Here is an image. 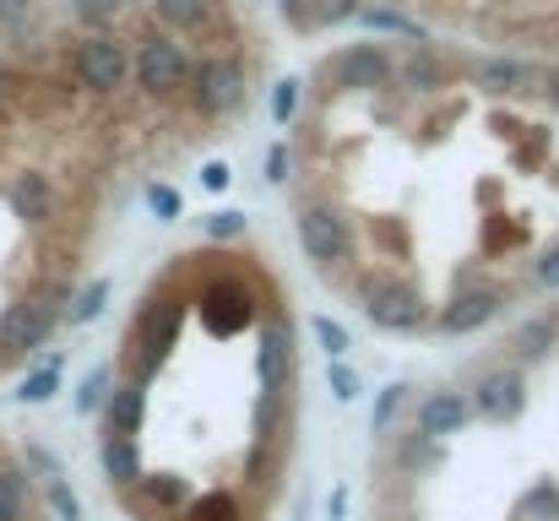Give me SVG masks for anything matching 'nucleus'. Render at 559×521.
<instances>
[{"label": "nucleus", "instance_id": "f257e3e1", "mask_svg": "<svg viewBox=\"0 0 559 521\" xmlns=\"http://www.w3.org/2000/svg\"><path fill=\"white\" fill-rule=\"evenodd\" d=\"M186 310H190L186 294H164V288H153V294L136 305L131 332H126V347H120V369H126L131 380H142V386L158 380L169 347H175L180 327H186Z\"/></svg>", "mask_w": 559, "mask_h": 521}, {"label": "nucleus", "instance_id": "f03ea898", "mask_svg": "<svg viewBox=\"0 0 559 521\" xmlns=\"http://www.w3.org/2000/svg\"><path fill=\"white\" fill-rule=\"evenodd\" d=\"M294 234H299L305 256H310L321 272H337V267L348 261V250H354L348 217H343L337 206H326V201H299V212H294Z\"/></svg>", "mask_w": 559, "mask_h": 521}, {"label": "nucleus", "instance_id": "7ed1b4c3", "mask_svg": "<svg viewBox=\"0 0 559 521\" xmlns=\"http://www.w3.org/2000/svg\"><path fill=\"white\" fill-rule=\"evenodd\" d=\"M190 76H195V66H190L186 44H175L164 33L142 38V49H136V87L147 98H175L180 87H190Z\"/></svg>", "mask_w": 559, "mask_h": 521}, {"label": "nucleus", "instance_id": "20e7f679", "mask_svg": "<svg viewBox=\"0 0 559 521\" xmlns=\"http://www.w3.org/2000/svg\"><path fill=\"white\" fill-rule=\"evenodd\" d=\"M255 288L239 277V272H212L206 277V288H201V316H206V327L212 332H223V338H234V332H245L250 321H255Z\"/></svg>", "mask_w": 559, "mask_h": 521}, {"label": "nucleus", "instance_id": "39448f33", "mask_svg": "<svg viewBox=\"0 0 559 521\" xmlns=\"http://www.w3.org/2000/svg\"><path fill=\"white\" fill-rule=\"evenodd\" d=\"M359 305L380 332H418L429 321V305L418 288L396 283V277H380V283H359Z\"/></svg>", "mask_w": 559, "mask_h": 521}, {"label": "nucleus", "instance_id": "423d86ee", "mask_svg": "<svg viewBox=\"0 0 559 521\" xmlns=\"http://www.w3.org/2000/svg\"><path fill=\"white\" fill-rule=\"evenodd\" d=\"M190 98L201 115L223 120V115H239L245 109V66L239 60H223V55H206L190 76Z\"/></svg>", "mask_w": 559, "mask_h": 521}, {"label": "nucleus", "instance_id": "0eeeda50", "mask_svg": "<svg viewBox=\"0 0 559 521\" xmlns=\"http://www.w3.org/2000/svg\"><path fill=\"white\" fill-rule=\"evenodd\" d=\"M60 316H66V310H60V294H49V299H16V305H5V316H0V353H5V358H22V353H33V347L55 332V321H60Z\"/></svg>", "mask_w": 559, "mask_h": 521}, {"label": "nucleus", "instance_id": "6e6552de", "mask_svg": "<svg viewBox=\"0 0 559 521\" xmlns=\"http://www.w3.org/2000/svg\"><path fill=\"white\" fill-rule=\"evenodd\" d=\"M71 71H76V87H87V93H115L120 82H126V71H131V55H126V44L120 38H82L76 49H71Z\"/></svg>", "mask_w": 559, "mask_h": 521}, {"label": "nucleus", "instance_id": "1a4fd4ad", "mask_svg": "<svg viewBox=\"0 0 559 521\" xmlns=\"http://www.w3.org/2000/svg\"><path fill=\"white\" fill-rule=\"evenodd\" d=\"M294 321L283 310H272L261 321V353H255V369H261V386L266 396H288L294 391Z\"/></svg>", "mask_w": 559, "mask_h": 521}, {"label": "nucleus", "instance_id": "9d476101", "mask_svg": "<svg viewBox=\"0 0 559 521\" xmlns=\"http://www.w3.org/2000/svg\"><path fill=\"white\" fill-rule=\"evenodd\" d=\"M396 76V60L380 49V44H348L337 49L326 66H321V82H343V87H359V93H374Z\"/></svg>", "mask_w": 559, "mask_h": 521}, {"label": "nucleus", "instance_id": "9b49d317", "mask_svg": "<svg viewBox=\"0 0 559 521\" xmlns=\"http://www.w3.org/2000/svg\"><path fill=\"white\" fill-rule=\"evenodd\" d=\"M500 305H506V294H500V288H456V294L440 305L435 332H445V338L478 332V327H489V321L500 316Z\"/></svg>", "mask_w": 559, "mask_h": 521}, {"label": "nucleus", "instance_id": "f8f14e48", "mask_svg": "<svg viewBox=\"0 0 559 521\" xmlns=\"http://www.w3.org/2000/svg\"><path fill=\"white\" fill-rule=\"evenodd\" d=\"M522 407H527L522 369H489L478 380V391H473V413L489 418V424H511V418H522Z\"/></svg>", "mask_w": 559, "mask_h": 521}, {"label": "nucleus", "instance_id": "ddd939ff", "mask_svg": "<svg viewBox=\"0 0 559 521\" xmlns=\"http://www.w3.org/2000/svg\"><path fill=\"white\" fill-rule=\"evenodd\" d=\"M467 418H473V402L462 396V391H429L424 402H418V429L424 435H462L467 429Z\"/></svg>", "mask_w": 559, "mask_h": 521}, {"label": "nucleus", "instance_id": "4468645a", "mask_svg": "<svg viewBox=\"0 0 559 521\" xmlns=\"http://www.w3.org/2000/svg\"><path fill=\"white\" fill-rule=\"evenodd\" d=\"M5 201H11V212H16L22 223H44V217L55 212V185H49V174L22 169L5 185Z\"/></svg>", "mask_w": 559, "mask_h": 521}, {"label": "nucleus", "instance_id": "2eb2a0df", "mask_svg": "<svg viewBox=\"0 0 559 521\" xmlns=\"http://www.w3.org/2000/svg\"><path fill=\"white\" fill-rule=\"evenodd\" d=\"M445 76H451V66L435 55V49H407L402 60H396V82L407 87V93H440L445 87Z\"/></svg>", "mask_w": 559, "mask_h": 521}, {"label": "nucleus", "instance_id": "dca6fc26", "mask_svg": "<svg viewBox=\"0 0 559 521\" xmlns=\"http://www.w3.org/2000/svg\"><path fill=\"white\" fill-rule=\"evenodd\" d=\"M217 5H223V0H153V16H158L164 27H175V33L201 38V33L217 22Z\"/></svg>", "mask_w": 559, "mask_h": 521}, {"label": "nucleus", "instance_id": "f3484780", "mask_svg": "<svg viewBox=\"0 0 559 521\" xmlns=\"http://www.w3.org/2000/svg\"><path fill=\"white\" fill-rule=\"evenodd\" d=\"M104 473L120 489H131L142 478V446H136V435H115V429L104 435Z\"/></svg>", "mask_w": 559, "mask_h": 521}, {"label": "nucleus", "instance_id": "a211bd4d", "mask_svg": "<svg viewBox=\"0 0 559 521\" xmlns=\"http://www.w3.org/2000/svg\"><path fill=\"white\" fill-rule=\"evenodd\" d=\"M104 413H109V429H115V435H136L142 418H147V386H142V380H126V386L109 396Z\"/></svg>", "mask_w": 559, "mask_h": 521}, {"label": "nucleus", "instance_id": "6ab92c4d", "mask_svg": "<svg viewBox=\"0 0 559 521\" xmlns=\"http://www.w3.org/2000/svg\"><path fill=\"white\" fill-rule=\"evenodd\" d=\"M131 489H136L147 506H158V511H180V506H190V484L180 473H142Z\"/></svg>", "mask_w": 559, "mask_h": 521}, {"label": "nucleus", "instance_id": "aec40b11", "mask_svg": "<svg viewBox=\"0 0 559 521\" xmlns=\"http://www.w3.org/2000/svg\"><path fill=\"white\" fill-rule=\"evenodd\" d=\"M533 82H538V71L527 60H484L478 66V87H489V93H522Z\"/></svg>", "mask_w": 559, "mask_h": 521}, {"label": "nucleus", "instance_id": "412c9836", "mask_svg": "<svg viewBox=\"0 0 559 521\" xmlns=\"http://www.w3.org/2000/svg\"><path fill=\"white\" fill-rule=\"evenodd\" d=\"M555 332H559L555 321H527V327L511 338V347H516L522 358H544V353L555 347Z\"/></svg>", "mask_w": 559, "mask_h": 521}, {"label": "nucleus", "instance_id": "4be33fe9", "mask_svg": "<svg viewBox=\"0 0 559 521\" xmlns=\"http://www.w3.org/2000/svg\"><path fill=\"white\" fill-rule=\"evenodd\" d=\"M55 391H60V358H49V369L27 375V380H22V391H16V402H49Z\"/></svg>", "mask_w": 559, "mask_h": 521}, {"label": "nucleus", "instance_id": "5701e85b", "mask_svg": "<svg viewBox=\"0 0 559 521\" xmlns=\"http://www.w3.org/2000/svg\"><path fill=\"white\" fill-rule=\"evenodd\" d=\"M343 16H359V0H310V11H305L299 27H332Z\"/></svg>", "mask_w": 559, "mask_h": 521}, {"label": "nucleus", "instance_id": "b1692460", "mask_svg": "<svg viewBox=\"0 0 559 521\" xmlns=\"http://www.w3.org/2000/svg\"><path fill=\"white\" fill-rule=\"evenodd\" d=\"M104 299H109V283L98 277V283H87V288H82V294L71 299V310H66V321H76V327H82V321H93V316L104 310Z\"/></svg>", "mask_w": 559, "mask_h": 521}, {"label": "nucleus", "instance_id": "393cba45", "mask_svg": "<svg viewBox=\"0 0 559 521\" xmlns=\"http://www.w3.org/2000/svg\"><path fill=\"white\" fill-rule=\"evenodd\" d=\"M359 22H370V27H380V33H402V38H424V27L418 22H407V16H396V11H380V5H370V11H359Z\"/></svg>", "mask_w": 559, "mask_h": 521}, {"label": "nucleus", "instance_id": "a878e982", "mask_svg": "<svg viewBox=\"0 0 559 521\" xmlns=\"http://www.w3.org/2000/svg\"><path fill=\"white\" fill-rule=\"evenodd\" d=\"M109 369H93L87 380H82V396H76V413H98V407H109Z\"/></svg>", "mask_w": 559, "mask_h": 521}, {"label": "nucleus", "instance_id": "bb28decb", "mask_svg": "<svg viewBox=\"0 0 559 521\" xmlns=\"http://www.w3.org/2000/svg\"><path fill=\"white\" fill-rule=\"evenodd\" d=\"M44 495H49V506H55V517L60 521H82V506H76V495H71L66 473H60V478H49V484H44Z\"/></svg>", "mask_w": 559, "mask_h": 521}, {"label": "nucleus", "instance_id": "cd10ccee", "mask_svg": "<svg viewBox=\"0 0 559 521\" xmlns=\"http://www.w3.org/2000/svg\"><path fill=\"white\" fill-rule=\"evenodd\" d=\"M310 327H316V338H321V347H326L332 358H343V353L354 347V338H348V332H343L332 316H310Z\"/></svg>", "mask_w": 559, "mask_h": 521}, {"label": "nucleus", "instance_id": "c85d7f7f", "mask_svg": "<svg viewBox=\"0 0 559 521\" xmlns=\"http://www.w3.org/2000/svg\"><path fill=\"white\" fill-rule=\"evenodd\" d=\"M186 521H239V511H234L228 495H206V500H195L186 511Z\"/></svg>", "mask_w": 559, "mask_h": 521}, {"label": "nucleus", "instance_id": "c756f323", "mask_svg": "<svg viewBox=\"0 0 559 521\" xmlns=\"http://www.w3.org/2000/svg\"><path fill=\"white\" fill-rule=\"evenodd\" d=\"M402 402H407V386H385V391H380V402H374V435L391 429V418L402 413Z\"/></svg>", "mask_w": 559, "mask_h": 521}, {"label": "nucleus", "instance_id": "7c9ffc66", "mask_svg": "<svg viewBox=\"0 0 559 521\" xmlns=\"http://www.w3.org/2000/svg\"><path fill=\"white\" fill-rule=\"evenodd\" d=\"M239 234H245V212H212L206 217V239L223 245V239H239Z\"/></svg>", "mask_w": 559, "mask_h": 521}, {"label": "nucleus", "instance_id": "2f4dec72", "mask_svg": "<svg viewBox=\"0 0 559 521\" xmlns=\"http://www.w3.org/2000/svg\"><path fill=\"white\" fill-rule=\"evenodd\" d=\"M27 467H33V473H38V478H44V484H49V478H60V473H66V462H60V457H55V451H49V446H38V440H33V446H27Z\"/></svg>", "mask_w": 559, "mask_h": 521}, {"label": "nucleus", "instance_id": "473e14b6", "mask_svg": "<svg viewBox=\"0 0 559 521\" xmlns=\"http://www.w3.org/2000/svg\"><path fill=\"white\" fill-rule=\"evenodd\" d=\"M533 288H559V245L533 261Z\"/></svg>", "mask_w": 559, "mask_h": 521}, {"label": "nucleus", "instance_id": "72a5a7b5", "mask_svg": "<svg viewBox=\"0 0 559 521\" xmlns=\"http://www.w3.org/2000/svg\"><path fill=\"white\" fill-rule=\"evenodd\" d=\"M294 98H299V82H294V76H288V82H277V93H272V120H277V126H288Z\"/></svg>", "mask_w": 559, "mask_h": 521}, {"label": "nucleus", "instance_id": "f704fd0d", "mask_svg": "<svg viewBox=\"0 0 559 521\" xmlns=\"http://www.w3.org/2000/svg\"><path fill=\"white\" fill-rule=\"evenodd\" d=\"M147 206H153L164 223H169V217H180V196H175L169 185H147Z\"/></svg>", "mask_w": 559, "mask_h": 521}, {"label": "nucleus", "instance_id": "c9c22d12", "mask_svg": "<svg viewBox=\"0 0 559 521\" xmlns=\"http://www.w3.org/2000/svg\"><path fill=\"white\" fill-rule=\"evenodd\" d=\"M332 391H337V402H354L365 386H359V375H354L348 364H332Z\"/></svg>", "mask_w": 559, "mask_h": 521}, {"label": "nucleus", "instance_id": "e433bc0d", "mask_svg": "<svg viewBox=\"0 0 559 521\" xmlns=\"http://www.w3.org/2000/svg\"><path fill=\"white\" fill-rule=\"evenodd\" d=\"M33 11V0H0V27H16Z\"/></svg>", "mask_w": 559, "mask_h": 521}, {"label": "nucleus", "instance_id": "4c0bfd02", "mask_svg": "<svg viewBox=\"0 0 559 521\" xmlns=\"http://www.w3.org/2000/svg\"><path fill=\"white\" fill-rule=\"evenodd\" d=\"M120 5H126V0H76V11H82V16H115Z\"/></svg>", "mask_w": 559, "mask_h": 521}, {"label": "nucleus", "instance_id": "58836bf2", "mask_svg": "<svg viewBox=\"0 0 559 521\" xmlns=\"http://www.w3.org/2000/svg\"><path fill=\"white\" fill-rule=\"evenodd\" d=\"M266 179H288V147H272L266 153Z\"/></svg>", "mask_w": 559, "mask_h": 521}, {"label": "nucleus", "instance_id": "ea45409f", "mask_svg": "<svg viewBox=\"0 0 559 521\" xmlns=\"http://www.w3.org/2000/svg\"><path fill=\"white\" fill-rule=\"evenodd\" d=\"M201 185H206V190H223V185H228V164H206V169H201Z\"/></svg>", "mask_w": 559, "mask_h": 521}, {"label": "nucleus", "instance_id": "a19ab883", "mask_svg": "<svg viewBox=\"0 0 559 521\" xmlns=\"http://www.w3.org/2000/svg\"><path fill=\"white\" fill-rule=\"evenodd\" d=\"M277 5H283V11L294 16V22H305V0H277Z\"/></svg>", "mask_w": 559, "mask_h": 521}, {"label": "nucleus", "instance_id": "79ce46f5", "mask_svg": "<svg viewBox=\"0 0 559 521\" xmlns=\"http://www.w3.org/2000/svg\"><path fill=\"white\" fill-rule=\"evenodd\" d=\"M0 521H16V511H11V500H5V489H0Z\"/></svg>", "mask_w": 559, "mask_h": 521}, {"label": "nucleus", "instance_id": "37998d69", "mask_svg": "<svg viewBox=\"0 0 559 521\" xmlns=\"http://www.w3.org/2000/svg\"><path fill=\"white\" fill-rule=\"evenodd\" d=\"M0 93H5V66H0Z\"/></svg>", "mask_w": 559, "mask_h": 521}, {"label": "nucleus", "instance_id": "c03bdc74", "mask_svg": "<svg viewBox=\"0 0 559 521\" xmlns=\"http://www.w3.org/2000/svg\"><path fill=\"white\" fill-rule=\"evenodd\" d=\"M555 327H559V316H555Z\"/></svg>", "mask_w": 559, "mask_h": 521}]
</instances>
